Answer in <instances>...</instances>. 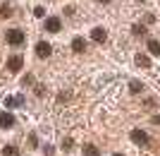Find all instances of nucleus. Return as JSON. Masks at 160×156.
I'll use <instances>...</instances> for the list:
<instances>
[{
	"instance_id": "39448f33",
	"label": "nucleus",
	"mask_w": 160,
	"mask_h": 156,
	"mask_svg": "<svg viewBox=\"0 0 160 156\" xmlns=\"http://www.w3.org/2000/svg\"><path fill=\"white\" fill-rule=\"evenodd\" d=\"M132 139L136 144H148V135L143 132V130H134V132H132Z\"/></svg>"
},
{
	"instance_id": "f8f14e48",
	"label": "nucleus",
	"mask_w": 160,
	"mask_h": 156,
	"mask_svg": "<svg viewBox=\"0 0 160 156\" xmlns=\"http://www.w3.org/2000/svg\"><path fill=\"white\" fill-rule=\"evenodd\" d=\"M84 154L86 156H98V149H96L93 144H86V147H84Z\"/></svg>"
},
{
	"instance_id": "2eb2a0df",
	"label": "nucleus",
	"mask_w": 160,
	"mask_h": 156,
	"mask_svg": "<svg viewBox=\"0 0 160 156\" xmlns=\"http://www.w3.org/2000/svg\"><path fill=\"white\" fill-rule=\"evenodd\" d=\"M132 31H134L136 36H139V34H146V27H143V24H134V27H132Z\"/></svg>"
},
{
	"instance_id": "9b49d317",
	"label": "nucleus",
	"mask_w": 160,
	"mask_h": 156,
	"mask_svg": "<svg viewBox=\"0 0 160 156\" xmlns=\"http://www.w3.org/2000/svg\"><path fill=\"white\" fill-rule=\"evenodd\" d=\"M148 51H151L153 55H160V43L158 41H148Z\"/></svg>"
},
{
	"instance_id": "dca6fc26",
	"label": "nucleus",
	"mask_w": 160,
	"mask_h": 156,
	"mask_svg": "<svg viewBox=\"0 0 160 156\" xmlns=\"http://www.w3.org/2000/svg\"><path fill=\"white\" fill-rule=\"evenodd\" d=\"M129 89H132V94H139V91H141V84H139V82H132Z\"/></svg>"
},
{
	"instance_id": "aec40b11",
	"label": "nucleus",
	"mask_w": 160,
	"mask_h": 156,
	"mask_svg": "<svg viewBox=\"0 0 160 156\" xmlns=\"http://www.w3.org/2000/svg\"><path fill=\"white\" fill-rule=\"evenodd\" d=\"M115 156H122V154H115Z\"/></svg>"
},
{
	"instance_id": "20e7f679",
	"label": "nucleus",
	"mask_w": 160,
	"mask_h": 156,
	"mask_svg": "<svg viewBox=\"0 0 160 156\" xmlns=\"http://www.w3.org/2000/svg\"><path fill=\"white\" fill-rule=\"evenodd\" d=\"M60 29H62V24H60V19H58V17H48V19H46V31L58 34Z\"/></svg>"
},
{
	"instance_id": "412c9836",
	"label": "nucleus",
	"mask_w": 160,
	"mask_h": 156,
	"mask_svg": "<svg viewBox=\"0 0 160 156\" xmlns=\"http://www.w3.org/2000/svg\"><path fill=\"white\" fill-rule=\"evenodd\" d=\"M141 3H143V0H141Z\"/></svg>"
},
{
	"instance_id": "7ed1b4c3",
	"label": "nucleus",
	"mask_w": 160,
	"mask_h": 156,
	"mask_svg": "<svg viewBox=\"0 0 160 156\" xmlns=\"http://www.w3.org/2000/svg\"><path fill=\"white\" fill-rule=\"evenodd\" d=\"M50 53H53V46H50L48 41H38V46H36V55H38V58H48Z\"/></svg>"
},
{
	"instance_id": "423d86ee",
	"label": "nucleus",
	"mask_w": 160,
	"mask_h": 156,
	"mask_svg": "<svg viewBox=\"0 0 160 156\" xmlns=\"http://www.w3.org/2000/svg\"><path fill=\"white\" fill-rule=\"evenodd\" d=\"M91 39L98 41V43H103V41L108 39V31H105V29H100V27H96L93 31H91Z\"/></svg>"
},
{
	"instance_id": "6e6552de",
	"label": "nucleus",
	"mask_w": 160,
	"mask_h": 156,
	"mask_svg": "<svg viewBox=\"0 0 160 156\" xmlns=\"http://www.w3.org/2000/svg\"><path fill=\"white\" fill-rule=\"evenodd\" d=\"M5 103L10 106V108H19L22 103H24V99H22V96H7V99H5Z\"/></svg>"
},
{
	"instance_id": "f03ea898",
	"label": "nucleus",
	"mask_w": 160,
	"mask_h": 156,
	"mask_svg": "<svg viewBox=\"0 0 160 156\" xmlns=\"http://www.w3.org/2000/svg\"><path fill=\"white\" fill-rule=\"evenodd\" d=\"M22 41H24V34H22L19 29H10V31H7V43H12V46H19Z\"/></svg>"
},
{
	"instance_id": "f3484780",
	"label": "nucleus",
	"mask_w": 160,
	"mask_h": 156,
	"mask_svg": "<svg viewBox=\"0 0 160 156\" xmlns=\"http://www.w3.org/2000/svg\"><path fill=\"white\" fill-rule=\"evenodd\" d=\"M33 14H36V17H43V14H46V10H43V7H36V10H33Z\"/></svg>"
},
{
	"instance_id": "0eeeda50",
	"label": "nucleus",
	"mask_w": 160,
	"mask_h": 156,
	"mask_svg": "<svg viewBox=\"0 0 160 156\" xmlns=\"http://www.w3.org/2000/svg\"><path fill=\"white\" fill-rule=\"evenodd\" d=\"M12 125H14L12 113H0V127H12Z\"/></svg>"
},
{
	"instance_id": "1a4fd4ad",
	"label": "nucleus",
	"mask_w": 160,
	"mask_h": 156,
	"mask_svg": "<svg viewBox=\"0 0 160 156\" xmlns=\"http://www.w3.org/2000/svg\"><path fill=\"white\" fill-rule=\"evenodd\" d=\"M136 65H139V67H151V60H148V55H136Z\"/></svg>"
},
{
	"instance_id": "6ab92c4d",
	"label": "nucleus",
	"mask_w": 160,
	"mask_h": 156,
	"mask_svg": "<svg viewBox=\"0 0 160 156\" xmlns=\"http://www.w3.org/2000/svg\"><path fill=\"white\" fill-rule=\"evenodd\" d=\"M98 3H110V0H98Z\"/></svg>"
},
{
	"instance_id": "a211bd4d",
	"label": "nucleus",
	"mask_w": 160,
	"mask_h": 156,
	"mask_svg": "<svg viewBox=\"0 0 160 156\" xmlns=\"http://www.w3.org/2000/svg\"><path fill=\"white\" fill-rule=\"evenodd\" d=\"M151 120H153L155 125H160V116H153V118H151Z\"/></svg>"
},
{
	"instance_id": "9d476101",
	"label": "nucleus",
	"mask_w": 160,
	"mask_h": 156,
	"mask_svg": "<svg viewBox=\"0 0 160 156\" xmlns=\"http://www.w3.org/2000/svg\"><path fill=\"white\" fill-rule=\"evenodd\" d=\"M72 51L74 53H84V39H74L72 41Z\"/></svg>"
},
{
	"instance_id": "4468645a",
	"label": "nucleus",
	"mask_w": 160,
	"mask_h": 156,
	"mask_svg": "<svg viewBox=\"0 0 160 156\" xmlns=\"http://www.w3.org/2000/svg\"><path fill=\"white\" fill-rule=\"evenodd\" d=\"M10 14H12V7H10V5H0V17H2V19L10 17Z\"/></svg>"
},
{
	"instance_id": "ddd939ff",
	"label": "nucleus",
	"mask_w": 160,
	"mask_h": 156,
	"mask_svg": "<svg viewBox=\"0 0 160 156\" xmlns=\"http://www.w3.org/2000/svg\"><path fill=\"white\" fill-rule=\"evenodd\" d=\"M2 156H19V151H17V147H5Z\"/></svg>"
},
{
	"instance_id": "f257e3e1",
	"label": "nucleus",
	"mask_w": 160,
	"mask_h": 156,
	"mask_svg": "<svg viewBox=\"0 0 160 156\" xmlns=\"http://www.w3.org/2000/svg\"><path fill=\"white\" fill-rule=\"evenodd\" d=\"M22 67H24V58H22V55H12V58L7 60V70H10V72H19Z\"/></svg>"
}]
</instances>
